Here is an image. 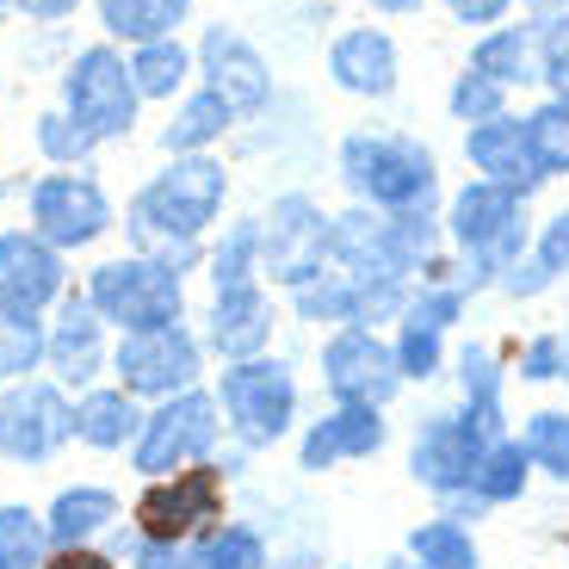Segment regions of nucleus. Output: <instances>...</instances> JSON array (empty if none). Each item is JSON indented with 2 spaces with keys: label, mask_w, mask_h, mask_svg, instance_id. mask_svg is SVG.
Returning a JSON list of instances; mask_svg holds the SVG:
<instances>
[{
  "label": "nucleus",
  "mask_w": 569,
  "mask_h": 569,
  "mask_svg": "<svg viewBox=\"0 0 569 569\" xmlns=\"http://www.w3.org/2000/svg\"><path fill=\"white\" fill-rule=\"evenodd\" d=\"M229 173L211 156H173V168L161 180H149L130 204V236H137L142 260L186 272L199 260V236L217 211H223Z\"/></svg>",
  "instance_id": "nucleus-1"
},
{
  "label": "nucleus",
  "mask_w": 569,
  "mask_h": 569,
  "mask_svg": "<svg viewBox=\"0 0 569 569\" xmlns=\"http://www.w3.org/2000/svg\"><path fill=\"white\" fill-rule=\"evenodd\" d=\"M446 236H452V248H458L452 284L477 298V291L496 284L513 260H527V248H532L527 199L508 192V186H496V180H470L452 199V211H446Z\"/></svg>",
  "instance_id": "nucleus-2"
},
{
  "label": "nucleus",
  "mask_w": 569,
  "mask_h": 569,
  "mask_svg": "<svg viewBox=\"0 0 569 569\" xmlns=\"http://www.w3.org/2000/svg\"><path fill=\"white\" fill-rule=\"evenodd\" d=\"M341 180L366 211L415 217V211H433L440 161H433V149L421 137H402V130H353L341 142Z\"/></svg>",
  "instance_id": "nucleus-3"
},
{
  "label": "nucleus",
  "mask_w": 569,
  "mask_h": 569,
  "mask_svg": "<svg viewBox=\"0 0 569 569\" xmlns=\"http://www.w3.org/2000/svg\"><path fill=\"white\" fill-rule=\"evenodd\" d=\"M328 260L347 272V279H402V284H421L427 267L440 260V223L433 211H415V217H385V211H353L335 217L328 229Z\"/></svg>",
  "instance_id": "nucleus-4"
},
{
  "label": "nucleus",
  "mask_w": 569,
  "mask_h": 569,
  "mask_svg": "<svg viewBox=\"0 0 569 569\" xmlns=\"http://www.w3.org/2000/svg\"><path fill=\"white\" fill-rule=\"evenodd\" d=\"M217 409H223V427L248 452L279 446L298 427V371L267 353L242 359V366H223L217 371Z\"/></svg>",
  "instance_id": "nucleus-5"
},
{
  "label": "nucleus",
  "mask_w": 569,
  "mask_h": 569,
  "mask_svg": "<svg viewBox=\"0 0 569 569\" xmlns=\"http://www.w3.org/2000/svg\"><path fill=\"white\" fill-rule=\"evenodd\" d=\"M137 532L142 539H168V545H199L211 527L229 520V470L217 458L204 465H186L173 477H156V483L137 496Z\"/></svg>",
  "instance_id": "nucleus-6"
},
{
  "label": "nucleus",
  "mask_w": 569,
  "mask_h": 569,
  "mask_svg": "<svg viewBox=\"0 0 569 569\" xmlns=\"http://www.w3.org/2000/svg\"><path fill=\"white\" fill-rule=\"evenodd\" d=\"M223 440V409H217V390H180V397L156 402L142 415V433L130 446V470L137 477H173L186 465H204Z\"/></svg>",
  "instance_id": "nucleus-7"
},
{
  "label": "nucleus",
  "mask_w": 569,
  "mask_h": 569,
  "mask_svg": "<svg viewBox=\"0 0 569 569\" xmlns=\"http://www.w3.org/2000/svg\"><path fill=\"white\" fill-rule=\"evenodd\" d=\"M87 303L100 310V322L124 328V335H142V328H168L180 322L186 310V291H180V272L161 267V260H106L87 284Z\"/></svg>",
  "instance_id": "nucleus-8"
},
{
  "label": "nucleus",
  "mask_w": 569,
  "mask_h": 569,
  "mask_svg": "<svg viewBox=\"0 0 569 569\" xmlns=\"http://www.w3.org/2000/svg\"><path fill=\"white\" fill-rule=\"evenodd\" d=\"M328 229H335V217L310 192L272 199V211L260 217V279L298 291L316 272H328Z\"/></svg>",
  "instance_id": "nucleus-9"
},
{
  "label": "nucleus",
  "mask_w": 569,
  "mask_h": 569,
  "mask_svg": "<svg viewBox=\"0 0 569 569\" xmlns=\"http://www.w3.org/2000/svg\"><path fill=\"white\" fill-rule=\"evenodd\" d=\"M322 390L335 402H366V409H390L402 397L397 347L385 328H335L322 341Z\"/></svg>",
  "instance_id": "nucleus-10"
},
{
  "label": "nucleus",
  "mask_w": 569,
  "mask_h": 569,
  "mask_svg": "<svg viewBox=\"0 0 569 569\" xmlns=\"http://www.w3.org/2000/svg\"><path fill=\"white\" fill-rule=\"evenodd\" d=\"M489 446L496 440H489L465 409H433L409 440V477L433 501H452V496L470 489V477H477V465H483Z\"/></svg>",
  "instance_id": "nucleus-11"
},
{
  "label": "nucleus",
  "mask_w": 569,
  "mask_h": 569,
  "mask_svg": "<svg viewBox=\"0 0 569 569\" xmlns=\"http://www.w3.org/2000/svg\"><path fill=\"white\" fill-rule=\"evenodd\" d=\"M112 371H118V390L168 402V397H180V390H199L204 347L186 335V322L142 328V335H124V341H118Z\"/></svg>",
  "instance_id": "nucleus-12"
},
{
  "label": "nucleus",
  "mask_w": 569,
  "mask_h": 569,
  "mask_svg": "<svg viewBox=\"0 0 569 569\" xmlns=\"http://www.w3.org/2000/svg\"><path fill=\"white\" fill-rule=\"evenodd\" d=\"M62 93H69V118L93 142L124 137L130 118H137V100H142L137 81H130V62L118 57V50H106V43H93V50H81V57H74Z\"/></svg>",
  "instance_id": "nucleus-13"
},
{
  "label": "nucleus",
  "mask_w": 569,
  "mask_h": 569,
  "mask_svg": "<svg viewBox=\"0 0 569 569\" xmlns=\"http://www.w3.org/2000/svg\"><path fill=\"white\" fill-rule=\"evenodd\" d=\"M69 440H74V402L57 385H31L26 378V385L0 397V458L38 465V458L62 452Z\"/></svg>",
  "instance_id": "nucleus-14"
},
{
  "label": "nucleus",
  "mask_w": 569,
  "mask_h": 569,
  "mask_svg": "<svg viewBox=\"0 0 569 569\" xmlns=\"http://www.w3.org/2000/svg\"><path fill=\"white\" fill-rule=\"evenodd\" d=\"M31 223L50 248H87L112 229V204L87 173H50L31 186Z\"/></svg>",
  "instance_id": "nucleus-15"
},
{
  "label": "nucleus",
  "mask_w": 569,
  "mask_h": 569,
  "mask_svg": "<svg viewBox=\"0 0 569 569\" xmlns=\"http://www.w3.org/2000/svg\"><path fill=\"white\" fill-rule=\"evenodd\" d=\"M390 446V421L385 409H366V402H335L328 415H316L298 440V470L303 477H322L335 465H359V458H378Z\"/></svg>",
  "instance_id": "nucleus-16"
},
{
  "label": "nucleus",
  "mask_w": 569,
  "mask_h": 569,
  "mask_svg": "<svg viewBox=\"0 0 569 569\" xmlns=\"http://www.w3.org/2000/svg\"><path fill=\"white\" fill-rule=\"evenodd\" d=\"M57 298H62V254L38 229H7L0 236V310L38 316Z\"/></svg>",
  "instance_id": "nucleus-17"
},
{
  "label": "nucleus",
  "mask_w": 569,
  "mask_h": 569,
  "mask_svg": "<svg viewBox=\"0 0 569 569\" xmlns=\"http://www.w3.org/2000/svg\"><path fill=\"white\" fill-rule=\"evenodd\" d=\"M199 57H204V74H211V93L229 106L236 118H248V112H260V106L272 100V74H267V62H260V50L242 38V31H229V26H211L204 31V43H199Z\"/></svg>",
  "instance_id": "nucleus-18"
},
{
  "label": "nucleus",
  "mask_w": 569,
  "mask_h": 569,
  "mask_svg": "<svg viewBox=\"0 0 569 569\" xmlns=\"http://www.w3.org/2000/svg\"><path fill=\"white\" fill-rule=\"evenodd\" d=\"M465 156L483 180L508 186V192H520V199L545 180L539 156H532V137H527V118H513V112L489 118V124H470L465 130Z\"/></svg>",
  "instance_id": "nucleus-19"
},
{
  "label": "nucleus",
  "mask_w": 569,
  "mask_h": 569,
  "mask_svg": "<svg viewBox=\"0 0 569 569\" xmlns=\"http://www.w3.org/2000/svg\"><path fill=\"white\" fill-rule=\"evenodd\" d=\"M452 378H458V409L483 427L489 440H508V378L513 371L501 366V353L489 341H465L452 353Z\"/></svg>",
  "instance_id": "nucleus-20"
},
{
  "label": "nucleus",
  "mask_w": 569,
  "mask_h": 569,
  "mask_svg": "<svg viewBox=\"0 0 569 569\" xmlns=\"http://www.w3.org/2000/svg\"><path fill=\"white\" fill-rule=\"evenodd\" d=\"M43 359L57 371V385H74V390H87L106 371V322L87 298H74V291L62 298V316H57V328H50Z\"/></svg>",
  "instance_id": "nucleus-21"
},
{
  "label": "nucleus",
  "mask_w": 569,
  "mask_h": 569,
  "mask_svg": "<svg viewBox=\"0 0 569 569\" xmlns=\"http://www.w3.org/2000/svg\"><path fill=\"white\" fill-rule=\"evenodd\" d=\"M328 74H335V87H347L359 100H390L397 93V43H390V31L378 26L341 31L335 50H328Z\"/></svg>",
  "instance_id": "nucleus-22"
},
{
  "label": "nucleus",
  "mask_w": 569,
  "mask_h": 569,
  "mask_svg": "<svg viewBox=\"0 0 569 569\" xmlns=\"http://www.w3.org/2000/svg\"><path fill=\"white\" fill-rule=\"evenodd\" d=\"M211 347L223 353V366H242V359L267 353L272 347V298H267V284L217 291V303H211Z\"/></svg>",
  "instance_id": "nucleus-23"
},
{
  "label": "nucleus",
  "mask_w": 569,
  "mask_h": 569,
  "mask_svg": "<svg viewBox=\"0 0 569 569\" xmlns=\"http://www.w3.org/2000/svg\"><path fill=\"white\" fill-rule=\"evenodd\" d=\"M137 433H142V409L130 390H87L74 402V440L93 446V452H124V446H137Z\"/></svg>",
  "instance_id": "nucleus-24"
},
{
  "label": "nucleus",
  "mask_w": 569,
  "mask_h": 569,
  "mask_svg": "<svg viewBox=\"0 0 569 569\" xmlns=\"http://www.w3.org/2000/svg\"><path fill=\"white\" fill-rule=\"evenodd\" d=\"M470 69L489 74L496 87L539 81V26H496L470 43Z\"/></svg>",
  "instance_id": "nucleus-25"
},
{
  "label": "nucleus",
  "mask_w": 569,
  "mask_h": 569,
  "mask_svg": "<svg viewBox=\"0 0 569 569\" xmlns=\"http://www.w3.org/2000/svg\"><path fill=\"white\" fill-rule=\"evenodd\" d=\"M118 520V496L100 483H74L50 501L43 513V532H50V551H69V545H87L93 532H106Z\"/></svg>",
  "instance_id": "nucleus-26"
},
{
  "label": "nucleus",
  "mask_w": 569,
  "mask_h": 569,
  "mask_svg": "<svg viewBox=\"0 0 569 569\" xmlns=\"http://www.w3.org/2000/svg\"><path fill=\"white\" fill-rule=\"evenodd\" d=\"M532 477H539V470H532L527 440H520V433H508V440H496V446L483 452V465H477V477H470V496H477L489 513H496V508L527 501Z\"/></svg>",
  "instance_id": "nucleus-27"
},
{
  "label": "nucleus",
  "mask_w": 569,
  "mask_h": 569,
  "mask_svg": "<svg viewBox=\"0 0 569 569\" xmlns=\"http://www.w3.org/2000/svg\"><path fill=\"white\" fill-rule=\"evenodd\" d=\"M402 557L421 569H483V551H477V532L452 513H433V520H415L409 539H402Z\"/></svg>",
  "instance_id": "nucleus-28"
},
{
  "label": "nucleus",
  "mask_w": 569,
  "mask_h": 569,
  "mask_svg": "<svg viewBox=\"0 0 569 569\" xmlns=\"http://www.w3.org/2000/svg\"><path fill=\"white\" fill-rule=\"evenodd\" d=\"M291 310H298V322L310 328H353V310H359V279H347L341 267L335 272H316L310 284H298L291 291Z\"/></svg>",
  "instance_id": "nucleus-29"
},
{
  "label": "nucleus",
  "mask_w": 569,
  "mask_h": 569,
  "mask_svg": "<svg viewBox=\"0 0 569 569\" xmlns=\"http://www.w3.org/2000/svg\"><path fill=\"white\" fill-rule=\"evenodd\" d=\"M100 19L130 43H161L186 19V0H100Z\"/></svg>",
  "instance_id": "nucleus-30"
},
{
  "label": "nucleus",
  "mask_w": 569,
  "mask_h": 569,
  "mask_svg": "<svg viewBox=\"0 0 569 569\" xmlns=\"http://www.w3.org/2000/svg\"><path fill=\"white\" fill-rule=\"evenodd\" d=\"M520 440L532 452V470L569 489V409H532L520 421Z\"/></svg>",
  "instance_id": "nucleus-31"
},
{
  "label": "nucleus",
  "mask_w": 569,
  "mask_h": 569,
  "mask_svg": "<svg viewBox=\"0 0 569 569\" xmlns=\"http://www.w3.org/2000/svg\"><path fill=\"white\" fill-rule=\"evenodd\" d=\"M229 118H236V112H229L211 87H204V93H192V100L173 112V124H168V137H161V142H168L173 156H199L204 142H217L229 130Z\"/></svg>",
  "instance_id": "nucleus-32"
},
{
  "label": "nucleus",
  "mask_w": 569,
  "mask_h": 569,
  "mask_svg": "<svg viewBox=\"0 0 569 569\" xmlns=\"http://www.w3.org/2000/svg\"><path fill=\"white\" fill-rule=\"evenodd\" d=\"M204 563L211 569H272V551H267V532L254 520H223L199 539Z\"/></svg>",
  "instance_id": "nucleus-33"
},
{
  "label": "nucleus",
  "mask_w": 569,
  "mask_h": 569,
  "mask_svg": "<svg viewBox=\"0 0 569 569\" xmlns=\"http://www.w3.org/2000/svg\"><path fill=\"white\" fill-rule=\"evenodd\" d=\"M43 347H50V335H43L38 316L0 310V385H26L31 371L43 366Z\"/></svg>",
  "instance_id": "nucleus-34"
},
{
  "label": "nucleus",
  "mask_w": 569,
  "mask_h": 569,
  "mask_svg": "<svg viewBox=\"0 0 569 569\" xmlns=\"http://www.w3.org/2000/svg\"><path fill=\"white\" fill-rule=\"evenodd\" d=\"M43 557H50L43 513H31L26 501H7L0 508V569H43Z\"/></svg>",
  "instance_id": "nucleus-35"
},
{
  "label": "nucleus",
  "mask_w": 569,
  "mask_h": 569,
  "mask_svg": "<svg viewBox=\"0 0 569 569\" xmlns=\"http://www.w3.org/2000/svg\"><path fill=\"white\" fill-rule=\"evenodd\" d=\"M390 347H397V371H402V385H433V378H440V371L452 366V347H446V335H440V328L397 322Z\"/></svg>",
  "instance_id": "nucleus-36"
},
{
  "label": "nucleus",
  "mask_w": 569,
  "mask_h": 569,
  "mask_svg": "<svg viewBox=\"0 0 569 569\" xmlns=\"http://www.w3.org/2000/svg\"><path fill=\"white\" fill-rule=\"evenodd\" d=\"M211 284L236 291V284H260V223H236L211 254Z\"/></svg>",
  "instance_id": "nucleus-37"
},
{
  "label": "nucleus",
  "mask_w": 569,
  "mask_h": 569,
  "mask_svg": "<svg viewBox=\"0 0 569 569\" xmlns=\"http://www.w3.org/2000/svg\"><path fill=\"white\" fill-rule=\"evenodd\" d=\"M130 81H137L142 100H168L173 87L186 81V50H180L173 38L137 43V57H130Z\"/></svg>",
  "instance_id": "nucleus-38"
},
{
  "label": "nucleus",
  "mask_w": 569,
  "mask_h": 569,
  "mask_svg": "<svg viewBox=\"0 0 569 569\" xmlns=\"http://www.w3.org/2000/svg\"><path fill=\"white\" fill-rule=\"evenodd\" d=\"M527 137H532V156H539V173H569V106L563 100H545L539 112L527 118Z\"/></svg>",
  "instance_id": "nucleus-39"
},
{
  "label": "nucleus",
  "mask_w": 569,
  "mask_h": 569,
  "mask_svg": "<svg viewBox=\"0 0 569 569\" xmlns=\"http://www.w3.org/2000/svg\"><path fill=\"white\" fill-rule=\"evenodd\" d=\"M465 310H470V291H458V284H415V298H409V310H402V322L452 335V322H465Z\"/></svg>",
  "instance_id": "nucleus-40"
},
{
  "label": "nucleus",
  "mask_w": 569,
  "mask_h": 569,
  "mask_svg": "<svg viewBox=\"0 0 569 569\" xmlns=\"http://www.w3.org/2000/svg\"><path fill=\"white\" fill-rule=\"evenodd\" d=\"M508 112V87H496L489 74H477V69H465L452 81V118L458 124H489V118H501Z\"/></svg>",
  "instance_id": "nucleus-41"
},
{
  "label": "nucleus",
  "mask_w": 569,
  "mask_h": 569,
  "mask_svg": "<svg viewBox=\"0 0 569 569\" xmlns=\"http://www.w3.org/2000/svg\"><path fill=\"white\" fill-rule=\"evenodd\" d=\"M513 378L520 385H557L563 378V328H545L527 347H513Z\"/></svg>",
  "instance_id": "nucleus-42"
},
{
  "label": "nucleus",
  "mask_w": 569,
  "mask_h": 569,
  "mask_svg": "<svg viewBox=\"0 0 569 569\" xmlns=\"http://www.w3.org/2000/svg\"><path fill=\"white\" fill-rule=\"evenodd\" d=\"M539 81L551 87V100L569 106V13L539 26Z\"/></svg>",
  "instance_id": "nucleus-43"
},
{
  "label": "nucleus",
  "mask_w": 569,
  "mask_h": 569,
  "mask_svg": "<svg viewBox=\"0 0 569 569\" xmlns=\"http://www.w3.org/2000/svg\"><path fill=\"white\" fill-rule=\"evenodd\" d=\"M38 149L50 161H81L87 149H93V137H87L74 118H38Z\"/></svg>",
  "instance_id": "nucleus-44"
},
{
  "label": "nucleus",
  "mask_w": 569,
  "mask_h": 569,
  "mask_svg": "<svg viewBox=\"0 0 569 569\" xmlns=\"http://www.w3.org/2000/svg\"><path fill=\"white\" fill-rule=\"evenodd\" d=\"M501 291H508V298H520V303H532V298H545V291H551V267H545V260L539 254H527V260H513V267L508 272H501Z\"/></svg>",
  "instance_id": "nucleus-45"
},
{
  "label": "nucleus",
  "mask_w": 569,
  "mask_h": 569,
  "mask_svg": "<svg viewBox=\"0 0 569 569\" xmlns=\"http://www.w3.org/2000/svg\"><path fill=\"white\" fill-rule=\"evenodd\" d=\"M532 254H539L545 267H551V279H563V272H569V211H557L551 223L539 229V242H532Z\"/></svg>",
  "instance_id": "nucleus-46"
},
{
  "label": "nucleus",
  "mask_w": 569,
  "mask_h": 569,
  "mask_svg": "<svg viewBox=\"0 0 569 569\" xmlns=\"http://www.w3.org/2000/svg\"><path fill=\"white\" fill-rule=\"evenodd\" d=\"M186 563V545H168V539H142L130 545V569H180Z\"/></svg>",
  "instance_id": "nucleus-47"
},
{
  "label": "nucleus",
  "mask_w": 569,
  "mask_h": 569,
  "mask_svg": "<svg viewBox=\"0 0 569 569\" xmlns=\"http://www.w3.org/2000/svg\"><path fill=\"white\" fill-rule=\"evenodd\" d=\"M446 7H452L458 26H501L513 0H446Z\"/></svg>",
  "instance_id": "nucleus-48"
},
{
  "label": "nucleus",
  "mask_w": 569,
  "mask_h": 569,
  "mask_svg": "<svg viewBox=\"0 0 569 569\" xmlns=\"http://www.w3.org/2000/svg\"><path fill=\"white\" fill-rule=\"evenodd\" d=\"M43 569H118L106 551H93V545H69V551H50L43 557Z\"/></svg>",
  "instance_id": "nucleus-49"
},
{
  "label": "nucleus",
  "mask_w": 569,
  "mask_h": 569,
  "mask_svg": "<svg viewBox=\"0 0 569 569\" xmlns=\"http://www.w3.org/2000/svg\"><path fill=\"white\" fill-rule=\"evenodd\" d=\"M19 7H26L31 19H69L81 0H19Z\"/></svg>",
  "instance_id": "nucleus-50"
},
{
  "label": "nucleus",
  "mask_w": 569,
  "mask_h": 569,
  "mask_svg": "<svg viewBox=\"0 0 569 569\" xmlns=\"http://www.w3.org/2000/svg\"><path fill=\"white\" fill-rule=\"evenodd\" d=\"M520 7H527L532 26H551V19H563V13H569V0H520Z\"/></svg>",
  "instance_id": "nucleus-51"
},
{
  "label": "nucleus",
  "mask_w": 569,
  "mask_h": 569,
  "mask_svg": "<svg viewBox=\"0 0 569 569\" xmlns=\"http://www.w3.org/2000/svg\"><path fill=\"white\" fill-rule=\"evenodd\" d=\"M409 7H421V0H378V13H409Z\"/></svg>",
  "instance_id": "nucleus-52"
},
{
  "label": "nucleus",
  "mask_w": 569,
  "mask_h": 569,
  "mask_svg": "<svg viewBox=\"0 0 569 569\" xmlns=\"http://www.w3.org/2000/svg\"><path fill=\"white\" fill-rule=\"evenodd\" d=\"M180 569H211V563H204V551H199V545H186V563Z\"/></svg>",
  "instance_id": "nucleus-53"
},
{
  "label": "nucleus",
  "mask_w": 569,
  "mask_h": 569,
  "mask_svg": "<svg viewBox=\"0 0 569 569\" xmlns=\"http://www.w3.org/2000/svg\"><path fill=\"white\" fill-rule=\"evenodd\" d=\"M557 385H569V328H563V378H557Z\"/></svg>",
  "instance_id": "nucleus-54"
},
{
  "label": "nucleus",
  "mask_w": 569,
  "mask_h": 569,
  "mask_svg": "<svg viewBox=\"0 0 569 569\" xmlns=\"http://www.w3.org/2000/svg\"><path fill=\"white\" fill-rule=\"evenodd\" d=\"M385 569H421V563H409V557H390V563Z\"/></svg>",
  "instance_id": "nucleus-55"
},
{
  "label": "nucleus",
  "mask_w": 569,
  "mask_h": 569,
  "mask_svg": "<svg viewBox=\"0 0 569 569\" xmlns=\"http://www.w3.org/2000/svg\"><path fill=\"white\" fill-rule=\"evenodd\" d=\"M0 13H7V0H0Z\"/></svg>",
  "instance_id": "nucleus-56"
},
{
  "label": "nucleus",
  "mask_w": 569,
  "mask_h": 569,
  "mask_svg": "<svg viewBox=\"0 0 569 569\" xmlns=\"http://www.w3.org/2000/svg\"><path fill=\"white\" fill-rule=\"evenodd\" d=\"M335 569H347V563H335Z\"/></svg>",
  "instance_id": "nucleus-57"
}]
</instances>
